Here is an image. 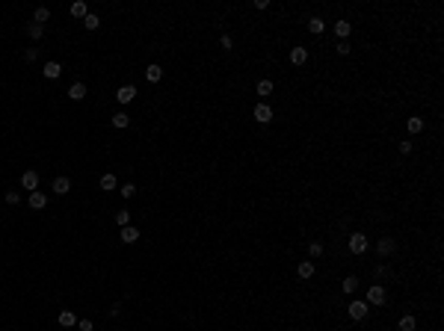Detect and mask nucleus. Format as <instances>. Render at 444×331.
Returning a JSON list of instances; mask_svg holds the SVG:
<instances>
[{
	"instance_id": "2eb2a0df",
	"label": "nucleus",
	"mask_w": 444,
	"mask_h": 331,
	"mask_svg": "<svg viewBox=\"0 0 444 331\" xmlns=\"http://www.w3.org/2000/svg\"><path fill=\"white\" fill-rule=\"evenodd\" d=\"M394 325L397 331H418V314H400Z\"/></svg>"
},
{
	"instance_id": "39448f33",
	"label": "nucleus",
	"mask_w": 444,
	"mask_h": 331,
	"mask_svg": "<svg viewBox=\"0 0 444 331\" xmlns=\"http://www.w3.org/2000/svg\"><path fill=\"white\" fill-rule=\"evenodd\" d=\"M273 118H276V109L270 106V101H258V104L252 106V121L255 124L267 127V124H273Z\"/></svg>"
},
{
	"instance_id": "cd10ccee",
	"label": "nucleus",
	"mask_w": 444,
	"mask_h": 331,
	"mask_svg": "<svg viewBox=\"0 0 444 331\" xmlns=\"http://www.w3.org/2000/svg\"><path fill=\"white\" fill-rule=\"evenodd\" d=\"M33 21L45 27V24L50 21V9H48V6H36V9H33Z\"/></svg>"
},
{
	"instance_id": "9d476101",
	"label": "nucleus",
	"mask_w": 444,
	"mask_h": 331,
	"mask_svg": "<svg viewBox=\"0 0 444 331\" xmlns=\"http://www.w3.org/2000/svg\"><path fill=\"white\" fill-rule=\"evenodd\" d=\"M255 95H258L261 101H270V98L276 95V80H273V77H258V80H255Z\"/></svg>"
},
{
	"instance_id": "1a4fd4ad",
	"label": "nucleus",
	"mask_w": 444,
	"mask_h": 331,
	"mask_svg": "<svg viewBox=\"0 0 444 331\" xmlns=\"http://www.w3.org/2000/svg\"><path fill=\"white\" fill-rule=\"evenodd\" d=\"M403 130H406V136H420V133H427V118L420 116V113H412V116L406 118Z\"/></svg>"
},
{
	"instance_id": "7ed1b4c3",
	"label": "nucleus",
	"mask_w": 444,
	"mask_h": 331,
	"mask_svg": "<svg viewBox=\"0 0 444 331\" xmlns=\"http://www.w3.org/2000/svg\"><path fill=\"white\" fill-rule=\"evenodd\" d=\"M347 319H352V322H364V319L370 317L373 307L364 302V299H359V296H352V299H347Z\"/></svg>"
},
{
	"instance_id": "f3484780",
	"label": "nucleus",
	"mask_w": 444,
	"mask_h": 331,
	"mask_svg": "<svg viewBox=\"0 0 444 331\" xmlns=\"http://www.w3.org/2000/svg\"><path fill=\"white\" fill-rule=\"evenodd\" d=\"M42 74H45V80H60V77H62V65L57 62V59H48V62H45V68H42Z\"/></svg>"
},
{
	"instance_id": "c756f323",
	"label": "nucleus",
	"mask_w": 444,
	"mask_h": 331,
	"mask_svg": "<svg viewBox=\"0 0 444 331\" xmlns=\"http://www.w3.org/2000/svg\"><path fill=\"white\" fill-rule=\"evenodd\" d=\"M113 222L119 225V228H128V225H131V210H119L113 216Z\"/></svg>"
},
{
	"instance_id": "c9c22d12",
	"label": "nucleus",
	"mask_w": 444,
	"mask_h": 331,
	"mask_svg": "<svg viewBox=\"0 0 444 331\" xmlns=\"http://www.w3.org/2000/svg\"><path fill=\"white\" fill-rule=\"evenodd\" d=\"M77 328H80V331H95V322H92L89 317H86V319H77Z\"/></svg>"
},
{
	"instance_id": "5701e85b",
	"label": "nucleus",
	"mask_w": 444,
	"mask_h": 331,
	"mask_svg": "<svg viewBox=\"0 0 444 331\" xmlns=\"http://www.w3.org/2000/svg\"><path fill=\"white\" fill-rule=\"evenodd\" d=\"M86 92H89V89H86V83H83V80H77V83H72V86H68V92H65V95H68L72 101H83Z\"/></svg>"
},
{
	"instance_id": "7c9ffc66",
	"label": "nucleus",
	"mask_w": 444,
	"mask_h": 331,
	"mask_svg": "<svg viewBox=\"0 0 444 331\" xmlns=\"http://www.w3.org/2000/svg\"><path fill=\"white\" fill-rule=\"evenodd\" d=\"M3 201H6L9 207H15V204H21V192H18V189H6V195H3Z\"/></svg>"
},
{
	"instance_id": "aec40b11",
	"label": "nucleus",
	"mask_w": 444,
	"mask_h": 331,
	"mask_svg": "<svg viewBox=\"0 0 444 331\" xmlns=\"http://www.w3.org/2000/svg\"><path fill=\"white\" fill-rule=\"evenodd\" d=\"M50 189H54L57 195H68V192H72V177H65V175L54 177V183H50Z\"/></svg>"
},
{
	"instance_id": "f704fd0d",
	"label": "nucleus",
	"mask_w": 444,
	"mask_h": 331,
	"mask_svg": "<svg viewBox=\"0 0 444 331\" xmlns=\"http://www.w3.org/2000/svg\"><path fill=\"white\" fill-rule=\"evenodd\" d=\"M107 317H110V319H116V317H121V302H113V305L107 307Z\"/></svg>"
},
{
	"instance_id": "9b49d317",
	"label": "nucleus",
	"mask_w": 444,
	"mask_h": 331,
	"mask_svg": "<svg viewBox=\"0 0 444 331\" xmlns=\"http://www.w3.org/2000/svg\"><path fill=\"white\" fill-rule=\"evenodd\" d=\"M326 27H329V21H326L323 15L317 12V15H311V18L305 21V33H308V35H323Z\"/></svg>"
},
{
	"instance_id": "473e14b6",
	"label": "nucleus",
	"mask_w": 444,
	"mask_h": 331,
	"mask_svg": "<svg viewBox=\"0 0 444 331\" xmlns=\"http://www.w3.org/2000/svg\"><path fill=\"white\" fill-rule=\"evenodd\" d=\"M136 189H139V187L128 180V183H121V189H119V192H121V198H133V195H136Z\"/></svg>"
},
{
	"instance_id": "bb28decb",
	"label": "nucleus",
	"mask_w": 444,
	"mask_h": 331,
	"mask_svg": "<svg viewBox=\"0 0 444 331\" xmlns=\"http://www.w3.org/2000/svg\"><path fill=\"white\" fill-rule=\"evenodd\" d=\"M68 12H72V18H80V21H83L86 15H89V6H86L83 0H74L72 6H68Z\"/></svg>"
},
{
	"instance_id": "ddd939ff",
	"label": "nucleus",
	"mask_w": 444,
	"mask_h": 331,
	"mask_svg": "<svg viewBox=\"0 0 444 331\" xmlns=\"http://www.w3.org/2000/svg\"><path fill=\"white\" fill-rule=\"evenodd\" d=\"M352 30H356V27H352L349 18H338V21L332 24V35H335V39H352Z\"/></svg>"
},
{
	"instance_id": "4c0bfd02",
	"label": "nucleus",
	"mask_w": 444,
	"mask_h": 331,
	"mask_svg": "<svg viewBox=\"0 0 444 331\" xmlns=\"http://www.w3.org/2000/svg\"><path fill=\"white\" fill-rule=\"evenodd\" d=\"M379 331H391V328H385V325H382V328H379Z\"/></svg>"
},
{
	"instance_id": "b1692460",
	"label": "nucleus",
	"mask_w": 444,
	"mask_h": 331,
	"mask_svg": "<svg viewBox=\"0 0 444 331\" xmlns=\"http://www.w3.org/2000/svg\"><path fill=\"white\" fill-rule=\"evenodd\" d=\"M98 187L104 189V192H113V189L119 187V177L113 175V172H104V175H101V180H98Z\"/></svg>"
},
{
	"instance_id": "2f4dec72",
	"label": "nucleus",
	"mask_w": 444,
	"mask_h": 331,
	"mask_svg": "<svg viewBox=\"0 0 444 331\" xmlns=\"http://www.w3.org/2000/svg\"><path fill=\"white\" fill-rule=\"evenodd\" d=\"M219 47H222L225 53H231V50H234V39H231V33H222V35H219Z\"/></svg>"
},
{
	"instance_id": "6e6552de",
	"label": "nucleus",
	"mask_w": 444,
	"mask_h": 331,
	"mask_svg": "<svg viewBox=\"0 0 444 331\" xmlns=\"http://www.w3.org/2000/svg\"><path fill=\"white\" fill-rule=\"evenodd\" d=\"M361 287H364V284H361V275H359V272H347V275L341 278V293L347 296V299H352Z\"/></svg>"
},
{
	"instance_id": "f8f14e48",
	"label": "nucleus",
	"mask_w": 444,
	"mask_h": 331,
	"mask_svg": "<svg viewBox=\"0 0 444 331\" xmlns=\"http://www.w3.org/2000/svg\"><path fill=\"white\" fill-rule=\"evenodd\" d=\"M39 183H42V175H39L36 169H24V172H21V187H24L27 192H36Z\"/></svg>"
},
{
	"instance_id": "72a5a7b5",
	"label": "nucleus",
	"mask_w": 444,
	"mask_h": 331,
	"mask_svg": "<svg viewBox=\"0 0 444 331\" xmlns=\"http://www.w3.org/2000/svg\"><path fill=\"white\" fill-rule=\"evenodd\" d=\"M270 6H273L270 0H252V3H249V9H252V12H267Z\"/></svg>"
},
{
	"instance_id": "20e7f679",
	"label": "nucleus",
	"mask_w": 444,
	"mask_h": 331,
	"mask_svg": "<svg viewBox=\"0 0 444 331\" xmlns=\"http://www.w3.org/2000/svg\"><path fill=\"white\" fill-rule=\"evenodd\" d=\"M364 302L370 307H385L388 305V287L385 284H367L364 287Z\"/></svg>"
},
{
	"instance_id": "a878e982",
	"label": "nucleus",
	"mask_w": 444,
	"mask_h": 331,
	"mask_svg": "<svg viewBox=\"0 0 444 331\" xmlns=\"http://www.w3.org/2000/svg\"><path fill=\"white\" fill-rule=\"evenodd\" d=\"M24 33H27V39H33V42H39V39L45 35V27H42V24H36V21H30V24L24 27Z\"/></svg>"
},
{
	"instance_id": "f257e3e1",
	"label": "nucleus",
	"mask_w": 444,
	"mask_h": 331,
	"mask_svg": "<svg viewBox=\"0 0 444 331\" xmlns=\"http://www.w3.org/2000/svg\"><path fill=\"white\" fill-rule=\"evenodd\" d=\"M373 254L379 260H391L400 254V240L394 234H379L376 236V246H373Z\"/></svg>"
},
{
	"instance_id": "c85d7f7f",
	"label": "nucleus",
	"mask_w": 444,
	"mask_h": 331,
	"mask_svg": "<svg viewBox=\"0 0 444 331\" xmlns=\"http://www.w3.org/2000/svg\"><path fill=\"white\" fill-rule=\"evenodd\" d=\"M83 27H86V30H89V33H95L98 27H101V18H98L95 12H89V15H86V18H83Z\"/></svg>"
},
{
	"instance_id": "4468645a",
	"label": "nucleus",
	"mask_w": 444,
	"mask_h": 331,
	"mask_svg": "<svg viewBox=\"0 0 444 331\" xmlns=\"http://www.w3.org/2000/svg\"><path fill=\"white\" fill-rule=\"evenodd\" d=\"M136 95H139V92H136V86H133V83H125V86H119V92H116V101H119L121 106L133 104V101H136Z\"/></svg>"
},
{
	"instance_id": "412c9836",
	"label": "nucleus",
	"mask_w": 444,
	"mask_h": 331,
	"mask_svg": "<svg viewBox=\"0 0 444 331\" xmlns=\"http://www.w3.org/2000/svg\"><path fill=\"white\" fill-rule=\"evenodd\" d=\"M57 322H60L62 328H74V325H77V314L68 310V307H62L60 314H57Z\"/></svg>"
},
{
	"instance_id": "423d86ee",
	"label": "nucleus",
	"mask_w": 444,
	"mask_h": 331,
	"mask_svg": "<svg viewBox=\"0 0 444 331\" xmlns=\"http://www.w3.org/2000/svg\"><path fill=\"white\" fill-rule=\"evenodd\" d=\"M308 59H311V50H308V45H302V42H296V45L288 50V62L293 68H305Z\"/></svg>"
},
{
	"instance_id": "6ab92c4d",
	"label": "nucleus",
	"mask_w": 444,
	"mask_h": 331,
	"mask_svg": "<svg viewBox=\"0 0 444 331\" xmlns=\"http://www.w3.org/2000/svg\"><path fill=\"white\" fill-rule=\"evenodd\" d=\"M305 251H308V260H320L326 254V243L323 240H311V243L305 246Z\"/></svg>"
},
{
	"instance_id": "0eeeda50",
	"label": "nucleus",
	"mask_w": 444,
	"mask_h": 331,
	"mask_svg": "<svg viewBox=\"0 0 444 331\" xmlns=\"http://www.w3.org/2000/svg\"><path fill=\"white\" fill-rule=\"evenodd\" d=\"M293 272H296V278H299V281H311V278H317V260L299 258V260H296V266H293Z\"/></svg>"
},
{
	"instance_id": "dca6fc26",
	"label": "nucleus",
	"mask_w": 444,
	"mask_h": 331,
	"mask_svg": "<svg viewBox=\"0 0 444 331\" xmlns=\"http://www.w3.org/2000/svg\"><path fill=\"white\" fill-rule=\"evenodd\" d=\"M143 236V231L136 228V225H128V228H119V240L125 243V246H133L136 240Z\"/></svg>"
},
{
	"instance_id": "4be33fe9",
	"label": "nucleus",
	"mask_w": 444,
	"mask_h": 331,
	"mask_svg": "<svg viewBox=\"0 0 444 331\" xmlns=\"http://www.w3.org/2000/svg\"><path fill=\"white\" fill-rule=\"evenodd\" d=\"M110 124H113L116 130H125V127H131V116H128L125 109H119V113L110 116Z\"/></svg>"
},
{
	"instance_id": "f03ea898",
	"label": "nucleus",
	"mask_w": 444,
	"mask_h": 331,
	"mask_svg": "<svg viewBox=\"0 0 444 331\" xmlns=\"http://www.w3.org/2000/svg\"><path fill=\"white\" fill-rule=\"evenodd\" d=\"M347 251L352 254V258H364L367 251H370V234L367 231H349L347 234Z\"/></svg>"
},
{
	"instance_id": "393cba45",
	"label": "nucleus",
	"mask_w": 444,
	"mask_h": 331,
	"mask_svg": "<svg viewBox=\"0 0 444 331\" xmlns=\"http://www.w3.org/2000/svg\"><path fill=\"white\" fill-rule=\"evenodd\" d=\"M145 80H148V83H160V80H163V65L151 62V65L145 68Z\"/></svg>"
},
{
	"instance_id": "a211bd4d",
	"label": "nucleus",
	"mask_w": 444,
	"mask_h": 331,
	"mask_svg": "<svg viewBox=\"0 0 444 331\" xmlns=\"http://www.w3.org/2000/svg\"><path fill=\"white\" fill-rule=\"evenodd\" d=\"M27 204H30V210H45V207H48V195H45L42 189H36V192H30Z\"/></svg>"
},
{
	"instance_id": "e433bc0d",
	"label": "nucleus",
	"mask_w": 444,
	"mask_h": 331,
	"mask_svg": "<svg viewBox=\"0 0 444 331\" xmlns=\"http://www.w3.org/2000/svg\"><path fill=\"white\" fill-rule=\"evenodd\" d=\"M39 59V47H27L24 50V62H36Z\"/></svg>"
}]
</instances>
